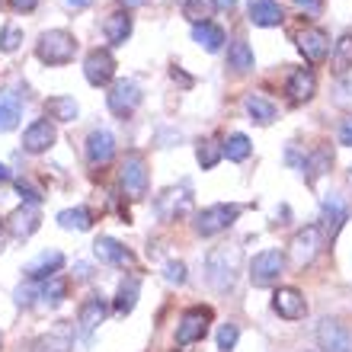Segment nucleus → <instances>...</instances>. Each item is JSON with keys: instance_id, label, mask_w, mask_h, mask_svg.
I'll return each instance as SVG.
<instances>
[{"instance_id": "nucleus-29", "label": "nucleus", "mask_w": 352, "mask_h": 352, "mask_svg": "<svg viewBox=\"0 0 352 352\" xmlns=\"http://www.w3.org/2000/svg\"><path fill=\"white\" fill-rule=\"evenodd\" d=\"M36 298L42 301L45 307H58L61 301L67 298V282L61 276H52V278H45L42 285L36 288Z\"/></svg>"}, {"instance_id": "nucleus-6", "label": "nucleus", "mask_w": 352, "mask_h": 352, "mask_svg": "<svg viewBox=\"0 0 352 352\" xmlns=\"http://www.w3.org/2000/svg\"><path fill=\"white\" fill-rule=\"evenodd\" d=\"M106 102H109V112L119 116V119H129L131 112L141 106V87L135 80H116L106 93Z\"/></svg>"}, {"instance_id": "nucleus-43", "label": "nucleus", "mask_w": 352, "mask_h": 352, "mask_svg": "<svg viewBox=\"0 0 352 352\" xmlns=\"http://www.w3.org/2000/svg\"><path fill=\"white\" fill-rule=\"evenodd\" d=\"M340 144L352 148V116L349 119H343V125H340Z\"/></svg>"}, {"instance_id": "nucleus-24", "label": "nucleus", "mask_w": 352, "mask_h": 352, "mask_svg": "<svg viewBox=\"0 0 352 352\" xmlns=\"http://www.w3.org/2000/svg\"><path fill=\"white\" fill-rule=\"evenodd\" d=\"M330 164H333V154H330V148H317V151H311V154H305V160H301L305 183H314V179H320V176L330 170Z\"/></svg>"}, {"instance_id": "nucleus-12", "label": "nucleus", "mask_w": 352, "mask_h": 352, "mask_svg": "<svg viewBox=\"0 0 352 352\" xmlns=\"http://www.w3.org/2000/svg\"><path fill=\"white\" fill-rule=\"evenodd\" d=\"M55 138H58L55 125L48 119H36L23 131V151H26V154H45V151L55 144Z\"/></svg>"}, {"instance_id": "nucleus-49", "label": "nucleus", "mask_w": 352, "mask_h": 352, "mask_svg": "<svg viewBox=\"0 0 352 352\" xmlns=\"http://www.w3.org/2000/svg\"><path fill=\"white\" fill-rule=\"evenodd\" d=\"M71 7H90V0H67Z\"/></svg>"}, {"instance_id": "nucleus-4", "label": "nucleus", "mask_w": 352, "mask_h": 352, "mask_svg": "<svg viewBox=\"0 0 352 352\" xmlns=\"http://www.w3.org/2000/svg\"><path fill=\"white\" fill-rule=\"evenodd\" d=\"M282 272H285V253L263 250L250 260V272H247V276H250V282L256 288H269V285H276Z\"/></svg>"}, {"instance_id": "nucleus-17", "label": "nucleus", "mask_w": 352, "mask_h": 352, "mask_svg": "<svg viewBox=\"0 0 352 352\" xmlns=\"http://www.w3.org/2000/svg\"><path fill=\"white\" fill-rule=\"evenodd\" d=\"M61 266H65V253L45 250V253H38L36 260L26 266V278L29 282H45V278H52Z\"/></svg>"}, {"instance_id": "nucleus-16", "label": "nucleus", "mask_w": 352, "mask_h": 352, "mask_svg": "<svg viewBox=\"0 0 352 352\" xmlns=\"http://www.w3.org/2000/svg\"><path fill=\"white\" fill-rule=\"evenodd\" d=\"M106 314H109V307H106V301H102L100 295H90L80 305V311H77V327H80V333L90 336L96 327L106 320Z\"/></svg>"}, {"instance_id": "nucleus-22", "label": "nucleus", "mask_w": 352, "mask_h": 352, "mask_svg": "<svg viewBox=\"0 0 352 352\" xmlns=\"http://www.w3.org/2000/svg\"><path fill=\"white\" fill-rule=\"evenodd\" d=\"M10 234L13 237H32V234L38 231V212H36V205H23V208H16V212L10 214V221H7Z\"/></svg>"}, {"instance_id": "nucleus-2", "label": "nucleus", "mask_w": 352, "mask_h": 352, "mask_svg": "<svg viewBox=\"0 0 352 352\" xmlns=\"http://www.w3.org/2000/svg\"><path fill=\"white\" fill-rule=\"evenodd\" d=\"M77 55V38L67 29H48L36 42V58L48 67H61L67 61H74Z\"/></svg>"}, {"instance_id": "nucleus-20", "label": "nucleus", "mask_w": 352, "mask_h": 352, "mask_svg": "<svg viewBox=\"0 0 352 352\" xmlns=\"http://www.w3.org/2000/svg\"><path fill=\"white\" fill-rule=\"evenodd\" d=\"M71 343H74V333H71L67 324H61L38 336L36 343H32V352H71Z\"/></svg>"}, {"instance_id": "nucleus-27", "label": "nucleus", "mask_w": 352, "mask_h": 352, "mask_svg": "<svg viewBox=\"0 0 352 352\" xmlns=\"http://www.w3.org/2000/svg\"><path fill=\"white\" fill-rule=\"evenodd\" d=\"M19 116H23V100L16 93L3 90L0 93V131H13L19 125Z\"/></svg>"}, {"instance_id": "nucleus-9", "label": "nucleus", "mask_w": 352, "mask_h": 352, "mask_svg": "<svg viewBox=\"0 0 352 352\" xmlns=\"http://www.w3.org/2000/svg\"><path fill=\"white\" fill-rule=\"evenodd\" d=\"M320 247H324V231L317 224L301 228L295 234V241H292V260H295V266H311L314 256L320 253Z\"/></svg>"}, {"instance_id": "nucleus-45", "label": "nucleus", "mask_w": 352, "mask_h": 352, "mask_svg": "<svg viewBox=\"0 0 352 352\" xmlns=\"http://www.w3.org/2000/svg\"><path fill=\"white\" fill-rule=\"evenodd\" d=\"M298 7H305L307 13H317V10H320V0H295Z\"/></svg>"}, {"instance_id": "nucleus-48", "label": "nucleus", "mask_w": 352, "mask_h": 352, "mask_svg": "<svg viewBox=\"0 0 352 352\" xmlns=\"http://www.w3.org/2000/svg\"><path fill=\"white\" fill-rule=\"evenodd\" d=\"M7 179H10V170L3 167V164H0V183H7Z\"/></svg>"}, {"instance_id": "nucleus-15", "label": "nucleus", "mask_w": 352, "mask_h": 352, "mask_svg": "<svg viewBox=\"0 0 352 352\" xmlns=\"http://www.w3.org/2000/svg\"><path fill=\"white\" fill-rule=\"evenodd\" d=\"M112 154H116V138H112V131L96 129V131H90V135H87V160H90L93 167L109 164Z\"/></svg>"}, {"instance_id": "nucleus-13", "label": "nucleus", "mask_w": 352, "mask_h": 352, "mask_svg": "<svg viewBox=\"0 0 352 352\" xmlns=\"http://www.w3.org/2000/svg\"><path fill=\"white\" fill-rule=\"evenodd\" d=\"M298 48H301V55H305L311 65H320V61H327V55H330V36H327L324 29L311 26L298 36Z\"/></svg>"}, {"instance_id": "nucleus-31", "label": "nucleus", "mask_w": 352, "mask_h": 352, "mask_svg": "<svg viewBox=\"0 0 352 352\" xmlns=\"http://www.w3.org/2000/svg\"><path fill=\"white\" fill-rule=\"evenodd\" d=\"M228 67H231L234 74H247V71H253V48L247 45L243 38L231 42V48H228Z\"/></svg>"}, {"instance_id": "nucleus-33", "label": "nucleus", "mask_w": 352, "mask_h": 352, "mask_svg": "<svg viewBox=\"0 0 352 352\" xmlns=\"http://www.w3.org/2000/svg\"><path fill=\"white\" fill-rule=\"evenodd\" d=\"M58 224H61L65 231H90L93 214H90V208L77 205V208H65V212L58 214Z\"/></svg>"}, {"instance_id": "nucleus-25", "label": "nucleus", "mask_w": 352, "mask_h": 352, "mask_svg": "<svg viewBox=\"0 0 352 352\" xmlns=\"http://www.w3.org/2000/svg\"><path fill=\"white\" fill-rule=\"evenodd\" d=\"M138 295H141V282L135 276H129L125 282L119 285V292H116V301H112V311L116 314H131L135 311V305H138Z\"/></svg>"}, {"instance_id": "nucleus-38", "label": "nucleus", "mask_w": 352, "mask_h": 352, "mask_svg": "<svg viewBox=\"0 0 352 352\" xmlns=\"http://www.w3.org/2000/svg\"><path fill=\"white\" fill-rule=\"evenodd\" d=\"M19 42H23V29L13 26V23H7L3 32H0V52H16Z\"/></svg>"}, {"instance_id": "nucleus-47", "label": "nucleus", "mask_w": 352, "mask_h": 352, "mask_svg": "<svg viewBox=\"0 0 352 352\" xmlns=\"http://www.w3.org/2000/svg\"><path fill=\"white\" fill-rule=\"evenodd\" d=\"M7 247V231H3V221H0V250Z\"/></svg>"}, {"instance_id": "nucleus-10", "label": "nucleus", "mask_w": 352, "mask_h": 352, "mask_svg": "<svg viewBox=\"0 0 352 352\" xmlns=\"http://www.w3.org/2000/svg\"><path fill=\"white\" fill-rule=\"evenodd\" d=\"M84 77L93 87H106L116 77V58L109 48H93L90 55L84 58Z\"/></svg>"}, {"instance_id": "nucleus-21", "label": "nucleus", "mask_w": 352, "mask_h": 352, "mask_svg": "<svg viewBox=\"0 0 352 352\" xmlns=\"http://www.w3.org/2000/svg\"><path fill=\"white\" fill-rule=\"evenodd\" d=\"M346 218H349V208H346L343 199H340V195H327L324 199V231H327L330 241L340 234V228L346 224Z\"/></svg>"}, {"instance_id": "nucleus-44", "label": "nucleus", "mask_w": 352, "mask_h": 352, "mask_svg": "<svg viewBox=\"0 0 352 352\" xmlns=\"http://www.w3.org/2000/svg\"><path fill=\"white\" fill-rule=\"evenodd\" d=\"M10 10H16V13H29V10L38 7V0H7Z\"/></svg>"}, {"instance_id": "nucleus-30", "label": "nucleus", "mask_w": 352, "mask_h": 352, "mask_svg": "<svg viewBox=\"0 0 352 352\" xmlns=\"http://www.w3.org/2000/svg\"><path fill=\"white\" fill-rule=\"evenodd\" d=\"M192 38L205 48V52H221V45H224V29L214 26V23H195V26H192Z\"/></svg>"}, {"instance_id": "nucleus-50", "label": "nucleus", "mask_w": 352, "mask_h": 352, "mask_svg": "<svg viewBox=\"0 0 352 352\" xmlns=\"http://www.w3.org/2000/svg\"><path fill=\"white\" fill-rule=\"evenodd\" d=\"M214 3H221V7H231L234 0H214Z\"/></svg>"}, {"instance_id": "nucleus-28", "label": "nucleus", "mask_w": 352, "mask_h": 352, "mask_svg": "<svg viewBox=\"0 0 352 352\" xmlns=\"http://www.w3.org/2000/svg\"><path fill=\"white\" fill-rule=\"evenodd\" d=\"M45 116L55 122H74L80 116V106L74 102V96H52L45 100Z\"/></svg>"}, {"instance_id": "nucleus-37", "label": "nucleus", "mask_w": 352, "mask_h": 352, "mask_svg": "<svg viewBox=\"0 0 352 352\" xmlns=\"http://www.w3.org/2000/svg\"><path fill=\"white\" fill-rule=\"evenodd\" d=\"M195 157H199V164H202V170H212L218 160L224 157V148L218 144L214 138H205L199 148H195Z\"/></svg>"}, {"instance_id": "nucleus-39", "label": "nucleus", "mask_w": 352, "mask_h": 352, "mask_svg": "<svg viewBox=\"0 0 352 352\" xmlns=\"http://www.w3.org/2000/svg\"><path fill=\"white\" fill-rule=\"evenodd\" d=\"M237 340H241V330H237V324H221V330H218V349H221V352H231L234 346H237Z\"/></svg>"}, {"instance_id": "nucleus-32", "label": "nucleus", "mask_w": 352, "mask_h": 352, "mask_svg": "<svg viewBox=\"0 0 352 352\" xmlns=\"http://www.w3.org/2000/svg\"><path fill=\"white\" fill-rule=\"evenodd\" d=\"M243 106H247V112H250V119L256 122V125H272V122H276V106H272L266 96H260V93H250V96L243 100Z\"/></svg>"}, {"instance_id": "nucleus-42", "label": "nucleus", "mask_w": 352, "mask_h": 352, "mask_svg": "<svg viewBox=\"0 0 352 352\" xmlns=\"http://www.w3.org/2000/svg\"><path fill=\"white\" fill-rule=\"evenodd\" d=\"M167 282H173V285H183V282H186V266L179 260H170L167 263Z\"/></svg>"}, {"instance_id": "nucleus-36", "label": "nucleus", "mask_w": 352, "mask_h": 352, "mask_svg": "<svg viewBox=\"0 0 352 352\" xmlns=\"http://www.w3.org/2000/svg\"><path fill=\"white\" fill-rule=\"evenodd\" d=\"M250 151H253L250 138H247V135H241V131H234L231 138L224 141V157L234 160V164H241V160H247V157H250Z\"/></svg>"}, {"instance_id": "nucleus-19", "label": "nucleus", "mask_w": 352, "mask_h": 352, "mask_svg": "<svg viewBox=\"0 0 352 352\" xmlns=\"http://www.w3.org/2000/svg\"><path fill=\"white\" fill-rule=\"evenodd\" d=\"M285 19V10H282V3L278 0H250V23L253 26H278Z\"/></svg>"}, {"instance_id": "nucleus-40", "label": "nucleus", "mask_w": 352, "mask_h": 352, "mask_svg": "<svg viewBox=\"0 0 352 352\" xmlns=\"http://www.w3.org/2000/svg\"><path fill=\"white\" fill-rule=\"evenodd\" d=\"M16 189H19V195H23V205H38V202H42V192H38L29 179H19Z\"/></svg>"}, {"instance_id": "nucleus-26", "label": "nucleus", "mask_w": 352, "mask_h": 352, "mask_svg": "<svg viewBox=\"0 0 352 352\" xmlns=\"http://www.w3.org/2000/svg\"><path fill=\"white\" fill-rule=\"evenodd\" d=\"M157 212L160 218H179V214L189 212V192L186 189H170V192H164L157 199Z\"/></svg>"}, {"instance_id": "nucleus-41", "label": "nucleus", "mask_w": 352, "mask_h": 352, "mask_svg": "<svg viewBox=\"0 0 352 352\" xmlns=\"http://www.w3.org/2000/svg\"><path fill=\"white\" fill-rule=\"evenodd\" d=\"M336 102H343V106H352V71L343 74L340 87H336Z\"/></svg>"}, {"instance_id": "nucleus-23", "label": "nucleus", "mask_w": 352, "mask_h": 352, "mask_svg": "<svg viewBox=\"0 0 352 352\" xmlns=\"http://www.w3.org/2000/svg\"><path fill=\"white\" fill-rule=\"evenodd\" d=\"M102 32H106V38H109L112 45H125V38L131 36V16L129 10H112L109 16H106V23H102Z\"/></svg>"}, {"instance_id": "nucleus-1", "label": "nucleus", "mask_w": 352, "mask_h": 352, "mask_svg": "<svg viewBox=\"0 0 352 352\" xmlns=\"http://www.w3.org/2000/svg\"><path fill=\"white\" fill-rule=\"evenodd\" d=\"M241 266H243V253L241 247H214L205 260V278L214 292H231L237 285V276H241Z\"/></svg>"}, {"instance_id": "nucleus-7", "label": "nucleus", "mask_w": 352, "mask_h": 352, "mask_svg": "<svg viewBox=\"0 0 352 352\" xmlns=\"http://www.w3.org/2000/svg\"><path fill=\"white\" fill-rule=\"evenodd\" d=\"M119 179H122V189H125L129 195H135V199L148 192V164H144V157H141L138 151L125 154L122 170H119Z\"/></svg>"}, {"instance_id": "nucleus-34", "label": "nucleus", "mask_w": 352, "mask_h": 352, "mask_svg": "<svg viewBox=\"0 0 352 352\" xmlns=\"http://www.w3.org/2000/svg\"><path fill=\"white\" fill-rule=\"evenodd\" d=\"M330 67H333L336 74H349L352 71V32L336 38L333 55H330Z\"/></svg>"}, {"instance_id": "nucleus-52", "label": "nucleus", "mask_w": 352, "mask_h": 352, "mask_svg": "<svg viewBox=\"0 0 352 352\" xmlns=\"http://www.w3.org/2000/svg\"><path fill=\"white\" fill-rule=\"evenodd\" d=\"M0 343H3V340H0Z\"/></svg>"}, {"instance_id": "nucleus-14", "label": "nucleus", "mask_w": 352, "mask_h": 352, "mask_svg": "<svg viewBox=\"0 0 352 352\" xmlns=\"http://www.w3.org/2000/svg\"><path fill=\"white\" fill-rule=\"evenodd\" d=\"M93 253L100 263H109V266H135V253L129 247H122L116 237H96Z\"/></svg>"}, {"instance_id": "nucleus-3", "label": "nucleus", "mask_w": 352, "mask_h": 352, "mask_svg": "<svg viewBox=\"0 0 352 352\" xmlns=\"http://www.w3.org/2000/svg\"><path fill=\"white\" fill-rule=\"evenodd\" d=\"M237 214H241V205H208L202 212L195 214V234L199 237H214V234L228 231L234 221H237Z\"/></svg>"}, {"instance_id": "nucleus-51", "label": "nucleus", "mask_w": 352, "mask_h": 352, "mask_svg": "<svg viewBox=\"0 0 352 352\" xmlns=\"http://www.w3.org/2000/svg\"><path fill=\"white\" fill-rule=\"evenodd\" d=\"M349 186H352V170H349Z\"/></svg>"}, {"instance_id": "nucleus-46", "label": "nucleus", "mask_w": 352, "mask_h": 352, "mask_svg": "<svg viewBox=\"0 0 352 352\" xmlns=\"http://www.w3.org/2000/svg\"><path fill=\"white\" fill-rule=\"evenodd\" d=\"M119 3H122V7H125V10H131V7H141L144 0H119Z\"/></svg>"}, {"instance_id": "nucleus-35", "label": "nucleus", "mask_w": 352, "mask_h": 352, "mask_svg": "<svg viewBox=\"0 0 352 352\" xmlns=\"http://www.w3.org/2000/svg\"><path fill=\"white\" fill-rule=\"evenodd\" d=\"M218 3L214 0H183V16L192 23H208L214 16Z\"/></svg>"}, {"instance_id": "nucleus-8", "label": "nucleus", "mask_w": 352, "mask_h": 352, "mask_svg": "<svg viewBox=\"0 0 352 352\" xmlns=\"http://www.w3.org/2000/svg\"><path fill=\"white\" fill-rule=\"evenodd\" d=\"M317 343L327 352H352V330L336 317H324L317 327Z\"/></svg>"}, {"instance_id": "nucleus-11", "label": "nucleus", "mask_w": 352, "mask_h": 352, "mask_svg": "<svg viewBox=\"0 0 352 352\" xmlns=\"http://www.w3.org/2000/svg\"><path fill=\"white\" fill-rule=\"evenodd\" d=\"M272 311H276L282 320H301V317L307 314V301L298 288L282 285V288H276V295H272Z\"/></svg>"}, {"instance_id": "nucleus-5", "label": "nucleus", "mask_w": 352, "mask_h": 352, "mask_svg": "<svg viewBox=\"0 0 352 352\" xmlns=\"http://www.w3.org/2000/svg\"><path fill=\"white\" fill-rule=\"evenodd\" d=\"M208 324H212V311L208 307H189V311H183L179 324H176V346L199 343L208 333Z\"/></svg>"}, {"instance_id": "nucleus-18", "label": "nucleus", "mask_w": 352, "mask_h": 352, "mask_svg": "<svg viewBox=\"0 0 352 352\" xmlns=\"http://www.w3.org/2000/svg\"><path fill=\"white\" fill-rule=\"evenodd\" d=\"M285 90H288V96H292V102H307L317 93L314 71H311V67H298V71H292Z\"/></svg>"}]
</instances>
